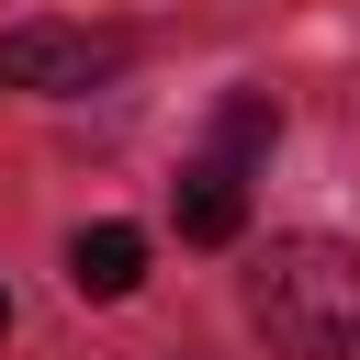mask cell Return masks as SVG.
I'll list each match as a JSON object with an SVG mask.
<instances>
[{"label":"cell","instance_id":"cell-1","mask_svg":"<svg viewBox=\"0 0 360 360\" xmlns=\"http://www.w3.org/2000/svg\"><path fill=\"white\" fill-rule=\"evenodd\" d=\"M248 315L281 360H360V248L349 236H270L248 270Z\"/></svg>","mask_w":360,"mask_h":360},{"label":"cell","instance_id":"cell-2","mask_svg":"<svg viewBox=\"0 0 360 360\" xmlns=\"http://www.w3.org/2000/svg\"><path fill=\"white\" fill-rule=\"evenodd\" d=\"M135 45L124 34H101V22H11L0 34V90H101L112 68H124Z\"/></svg>","mask_w":360,"mask_h":360},{"label":"cell","instance_id":"cell-3","mask_svg":"<svg viewBox=\"0 0 360 360\" xmlns=\"http://www.w3.org/2000/svg\"><path fill=\"white\" fill-rule=\"evenodd\" d=\"M135 281H146V236L135 225H79L68 236V292L79 304H124Z\"/></svg>","mask_w":360,"mask_h":360},{"label":"cell","instance_id":"cell-4","mask_svg":"<svg viewBox=\"0 0 360 360\" xmlns=\"http://www.w3.org/2000/svg\"><path fill=\"white\" fill-rule=\"evenodd\" d=\"M169 202H180V236H191V248H225V236L248 225V169H225V158H191Z\"/></svg>","mask_w":360,"mask_h":360},{"label":"cell","instance_id":"cell-5","mask_svg":"<svg viewBox=\"0 0 360 360\" xmlns=\"http://www.w3.org/2000/svg\"><path fill=\"white\" fill-rule=\"evenodd\" d=\"M270 135H281V101H270V90H236V101L214 112V146H202V158L248 169V158H270Z\"/></svg>","mask_w":360,"mask_h":360},{"label":"cell","instance_id":"cell-6","mask_svg":"<svg viewBox=\"0 0 360 360\" xmlns=\"http://www.w3.org/2000/svg\"><path fill=\"white\" fill-rule=\"evenodd\" d=\"M0 338H11V292H0Z\"/></svg>","mask_w":360,"mask_h":360}]
</instances>
